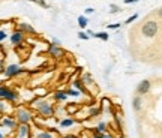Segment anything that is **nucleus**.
I'll use <instances>...</instances> for the list:
<instances>
[{"label":"nucleus","instance_id":"9b49d317","mask_svg":"<svg viewBox=\"0 0 162 138\" xmlns=\"http://www.w3.org/2000/svg\"><path fill=\"white\" fill-rule=\"evenodd\" d=\"M2 123L5 126H8V128H15V120H12V119H3Z\"/></svg>","mask_w":162,"mask_h":138},{"label":"nucleus","instance_id":"2eb2a0df","mask_svg":"<svg viewBox=\"0 0 162 138\" xmlns=\"http://www.w3.org/2000/svg\"><path fill=\"white\" fill-rule=\"evenodd\" d=\"M140 107H141V99L137 96L135 99H134V108H135L137 111H138V110H140Z\"/></svg>","mask_w":162,"mask_h":138},{"label":"nucleus","instance_id":"cd10ccee","mask_svg":"<svg viewBox=\"0 0 162 138\" xmlns=\"http://www.w3.org/2000/svg\"><path fill=\"white\" fill-rule=\"evenodd\" d=\"M86 12H87V14H92V12H93V9L89 8V9H86Z\"/></svg>","mask_w":162,"mask_h":138},{"label":"nucleus","instance_id":"ddd939ff","mask_svg":"<svg viewBox=\"0 0 162 138\" xmlns=\"http://www.w3.org/2000/svg\"><path fill=\"white\" fill-rule=\"evenodd\" d=\"M50 53L54 54V56H60V54H62V50L57 48V47H54V45H51V47H50Z\"/></svg>","mask_w":162,"mask_h":138},{"label":"nucleus","instance_id":"b1692460","mask_svg":"<svg viewBox=\"0 0 162 138\" xmlns=\"http://www.w3.org/2000/svg\"><path fill=\"white\" fill-rule=\"evenodd\" d=\"M3 111H5V104L0 101V113H3Z\"/></svg>","mask_w":162,"mask_h":138},{"label":"nucleus","instance_id":"393cba45","mask_svg":"<svg viewBox=\"0 0 162 138\" xmlns=\"http://www.w3.org/2000/svg\"><path fill=\"white\" fill-rule=\"evenodd\" d=\"M80 38H81V39H87L89 36H87L86 33H83V32H81V33H80Z\"/></svg>","mask_w":162,"mask_h":138},{"label":"nucleus","instance_id":"a211bd4d","mask_svg":"<svg viewBox=\"0 0 162 138\" xmlns=\"http://www.w3.org/2000/svg\"><path fill=\"white\" fill-rule=\"evenodd\" d=\"M93 36L99 38V39H104V41H107V39H108V34H107V33H93Z\"/></svg>","mask_w":162,"mask_h":138},{"label":"nucleus","instance_id":"2f4dec72","mask_svg":"<svg viewBox=\"0 0 162 138\" xmlns=\"http://www.w3.org/2000/svg\"><path fill=\"white\" fill-rule=\"evenodd\" d=\"M0 138H3V135H2V134H0Z\"/></svg>","mask_w":162,"mask_h":138},{"label":"nucleus","instance_id":"c85d7f7f","mask_svg":"<svg viewBox=\"0 0 162 138\" xmlns=\"http://www.w3.org/2000/svg\"><path fill=\"white\" fill-rule=\"evenodd\" d=\"M134 2H138V0H125V3H134Z\"/></svg>","mask_w":162,"mask_h":138},{"label":"nucleus","instance_id":"f257e3e1","mask_svg":"<svg viewBox=\"0 0 162 138\" xmlns=\"http://www.w3.org/2000/svg\"><path fill=\"white\" fill-rule=\"evenodd\" d=\"M141 33L147 38H153L155 34L158 33V23L156 21H147L141 29Z\"/></svg>","mask_w":162,"mask_h":138},{"label":"nucleus","instance_id":"7ed1b4c3","mask_svg":"<svg viewBox=\"0 0 162 138\" xmlns=\"http://www.w3.org/2000/svg\"><path fill=\"white\" fill-rule=\"evenodd\" d=\"M36 107H38V110L39 113L42 114V116H51L53 114V108L51 105L48 102H42V101H39V102L36 104Z\"/></svg>","mask_w":162,"mask_h":138},{"label":"nucleus","instance_id":"f8f14e48","mask_svg":"<svg viewBox=\"0 0 162 138\" xmlns=\"http://www.w3.org/2000/svg\"><path fill=\"white\" fill-rule=\"evenodd\" d=\"M62 128H66V126H72L74 125V120L72 119H65V120H62Z\"/></svg>","mask_w":162,"mask_h":138},{"label":"nucleus","instance_id":"4be33fe9","mask_svg":"<svg viewBox=\"0 0 162 138\" xmlns=\"http://www.w3.org/2000/svg\"><path fill=\"white\" fill-rule=\"evenodd\" d=\"M66 95H71V96H78V95H80V93H78L77 90H68V92H66Z\"/></svg>","mask_w":162,"mask_h":138},{"label":"nucleus","instance_id":"f3484780","mask_svg":"<svg viewBox=\"0 0 162 138\" xmlns=\"http://www.w3.org/2000/svg\"><path fill=\"white\" fill-rule=\"evenodd\" d=\"M78 24H80V27H86V26H87V18H86V17H80V18H78Z\"/></svg>","mask_w":162,"mask_h":138},{"label":"nucleus","instance_id":"0eeeda50","mask_svg":"<svg viewBox=\"0 0 162 138\" xmlns=\"http://www.w3.org/2000/svg\"><path fill=\"white\" fill-rule=\"evenodd\" d=\"M27 135H29V126H27V123H21L20 131H18V137H20V138H26Z\"/></svg>","mask_w":162,"mask_h":138},{"label":"nucleus","instance_id":"bb28decb","mask_svg":"<svg viewBox=\"0 0 162 138\" xmlns=\"http://www.w3.org/2000/svg\"><path fill=\"white\" fill-rule=\"evenodd\" d=\"M110 29H119V24H110Z\"/></svg>","mask_w":162,"mask_h":138},{"label":"nucleus","instance_id":"423d86ee","mask_svg":"<svg viewBox=\"0 0 162 138\" xmlns=\"http://www.w3.org/2000/svg\"><path fill=\"white\" fill-rule=\"evenodd\" d=\"M149 90H150V81H147V80L141 81V83L138 84V87H137V93H140V95H144Z\"/></svg>","mask_w":162,"mask_h":138},{"label":"nucleus","instance_id":"5701e85b","mask_svg":"<svg viewBox=\"0 0 162 138\" xmlns=\"http://www.w3.org/2000/svg\"><path fill=\"white\" fill-rule=\"evenodd\" d=\"M135 18H137V14H135V15H132L131 18H128V20H126V24H128V23H132V21L135 20Z\"/></svg>","mask_w":162,"mask_h":138},{"label":"nucleus","instance_id":"dca6fc26","mask_svg":"<svg viewBox=\"0 0 162 138\" xmlns=\"http://www.w3.org/2000/svg\"><path fill=\"white\" fill-rule=\"evenodd\" d=\"M105 129H107V125H105V123H101V125L98 126V129H96V134H104Z\"/></svg>","mask_w":162,"mask_h":138},{"label":"nucleus","instance_id":"20e7f679","mask_svg":"<svg viewBox=\"0 0 162 138\" xmlns=\"http://www.w3.org/2000/svg\"><path fill=\"white\" fill-rule=\"evenodd\" d=\"M17 119L20 120V123H29V122L32 120V114L27 111V110H18Z\"/></svg>","mask_w":162,"mask_h":138},{"label":"nucleus","instance_id":"39448f33","mask_svg":"<svg viewBox=\"0 0 162 138\" xmlns=\"http://www.w3.org/2000/svg\"><path fill=\"white\" fill-rule=\"evenodd\" d=\"M20 72H21V69H20V66H17V65H11V66H8V68L5 69V75H6V77H15Z\"/></svg>","mask_w":162,"mask_h":138},{"label":"nucleus","instance_id":"a878e982","mask_svg":"<svg viewBox=\"0 0 162 138\" xmlns=\"http://www.w3.org/2000/svg\"><path fill=\"white\" fill-rule=\"evenodd\" d=\"M5 38H6V33H5V32H0V41L5 39Z\"/></svg>","mask_w":162,"mask_h":138},{"label":"nucleus","instance_id":"7c9ffc66","mask_svg":"<svg viewBox=\"0 0 162 138\" xmlns=\"http://www.w3.org/2000/svg\"><path fill=\"white\" fill-rule=\"evenodd\" d=\"M3 72V65H2V62H0V74Z\"/></svg>","mask_w":162,"mask_h":138},{"label":"nucleus","instance_id":"473e14b6","mask_svg":"<svg viewBox=\"0 0 162 138\" xmlns=\"http://www.w3.org/2000/svg\"><path fill=\"white\" fill-rule=\"evenodd\" d=\"M161 15H162V11H161Z\"/></svg>","mask_w":162,"mask_h":138},{"label":"nucleus","instance_id":"1a4fd4ad","mask_svg":"<svg viewBox=\"0 0 162 138\" xmlns=\"http://www.w3.org/2000/svg\"><path fill=\"white\" fill-rule=\"evenodd\" d=\"M11 41H12V44H15V45L21 44L23 42V32H15V33L12 34Z\"/></svg>","mask_w":162,"mask_h":138},{"label":"nucleus","instance_id":"f03ea898","mask_svg":"<svg viewBox=\"0 0 162 138\" xmlns=\"http://www.w3.org/2000/svg\"><path fill=\"white\" fill-rule=\"evenodd\" d=\"M0 98L8 99V101H17L18 93H15L14 90H11L8 87H0Z\"/></svg>","mask_w":162,"mask_h":138},{"label":"nucleus","instance_id":"c756f323","mask_svg":"<svg viewBox=\"0 0 162 138\" xmlns=\"http://www.w3.org/2000/svg\"><path fill=\"white\" fill-rule=\"evenodd\" d=\"M63 138H78V137H75V135H66V137H63Z\"/></svg>","mask_w":162,"mask_h":138},{"label":"nucleus","instance_id":"6e6552de","mask_svg":"<svg viewBox=\"0 0 162 138\" xmlns=\"http://www.w3.org/2000/svg\"><path fill=\"white\" fill-rule=\"evenodd\" d=\"M20 32H23V33H24V32H27V33H36V30H35L33 27L30 26V24H26V23H21V24H20Z\"/></svg>","mask_w":162,"mask_h":138},{"label":"nucleus","instance_id":"aec40b11","mask_svg":"<svg viewBox=\"0 0 162 138\" xmlns=\"http://www.w3.org/2000/svg\"><path fill=\"white\" fill-rule=\"evenodd\" d=\"M75 87H77V89H80L81 92H84V93H86V89L83 87V81H75Z\"/></svg>","mask_w":162,"mask_h":138},{"label":"nucleus","instance_id":"9d476101","mask_svg":"<svg viewBox=\"0 0 162 138\" xmlns=\"http://www.w3.org/2000/svg\"><path fill=\"white\" fill-rule=\"evenodd\" d=\"M54 98H56L57 101H65V99L68 98V95H66V92H56V93H54Z\"/></svg>","mask_w":162,"mask_h":138},{"label":"nucleus","instance_id":"412c9836","mask_svg":"<svg viewBox=\"0 0 162 138\" xmlns=\"http://www.w3.org/2000/svg\"><path fill=\"white\" fill-rule=\"evenodd\" d=\"M92 138H111L110 135H104V134H95Z\"/></svg>","mask_w":162,"mask_h":138},{"label":"nucleus","instance_id":"6ab92c4d","mask_svg":"<svg viewBox=\"0 0 162 138\" xmlns=\"http://www.w3.org/2000/svg\"><path fill=\"white\" fill-rule=\"evenodd\" d=\"M38 138H54V137H53L50 132H42V134H39V135H38Z\"/></svg>","mask_w":162,"mask_h":138},{"label":"nucleus","instance_id":"4468645a","mask_svg":"<svg viewBox=\"0 0 162 138\" xmlns=\"http://www.w3.org/2000/svg\"><path fill=\"white\" fill-rule=\"evenodd\" d=\"M27 2L36 3V5H39V6H42V8H48V5L45 3V0H27Z\"/></svg>","mask_w":162,"mask_h":138}]
</instances>
